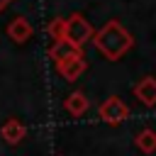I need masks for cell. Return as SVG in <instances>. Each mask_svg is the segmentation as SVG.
Instances as JSON below:
<instances>
[{
	"instance_id": "cell-1",
	"label": "cell",
	"mask_w": 156,
	"mask_h": 156,
	"mask_svg": "<svg viewBox=\"0 0 156 156\" xmlns=\"http://www.w3.org/2000/svg\"><path fill=\"white\" fill-rule=\"evenodd\" d=\"M93 44L95 49L107 58V61H117L122 58L129 49H132V34L117 22V20H110L105 27H100L95 34H93Z\"/></svg>"
},
{
	"instance_id": "cell-2",
	"label": "cell",
	"mask_w": 156,
	"mask_h": 156,
	"mask_svg": "<svg viewBox=\"0 0 156 156\" xmlns=\"http://www.w3.org/2000/svg\"><path fill=\"white\" fill-rule=\"evenodd\" d=\"M93 27H90V22L83 17V15H71V17H66V32H63V39H68V41H73L76 46H83L85 41H90L93 39Z\"/></svg>"
},
{
	"instance_id": "cell-3",
	"label": "cell",
	"mask_w": 156,
	"mask_h": 156,
	"mask_svg": "<svg viewBox=\"0 0 156 156\" xmlns=\"http://www.w3.org/2000/svg\"><path fill=\"white\" fill-rule=\"evenodd\" d=\"M98 112H100V119L107 122V124H119V122H124V119L129 117V107H127L124 100L117 98V95H110V98L100 105Z\"/></svg>"
},
{
	"instance_id": "cell-4",
	"label": "cell",
	"mask_w": 156,
	"mask_h": 156,
	"mask_svg": "<svg viewBox=\"0 0 156 156\" xmlns=\"http://www.w3.org/2000/svg\"><path fill=\"white\" fill-rule=\"evenodd\" d=\"M34 29H32V22L27 17H15L10 24H7V37L15 41V44H27L32 39Z\"/></svg>"
},
{
	"instance_id": "cell-5",
	"label": "cell",
	"mask_w": 156,
	"mask_h": 156,
	"mask_svg": "<svg viewBox=\"0 0 156 156\" xmlns=\"http://www.w3.org/2000/svg\"><path fill=\"white\" fill-rule=\"evenodd\" d=\"M80 54H83V46H76V44L68 41V39H56L54 46L49 49V56H51V61H56V63H61V61H66V58H71V56H80Z\"/></svg>"
},
{
	"instance_id": "cell-6",
	"label": "cell",
	"mask_w": 156,
	"mask_h": 156,
	"mask_svg": "<svg viewBox=\"0 0 156 156\" xmlns=\"http://www.w3.org/2000/svg\"><path fill=\"white\" fill-rule=\"evenodd\" d=\"M85 56L80 54V56H71V58H66V61H61V63H56V71L66 78V80H78V76L85 71Z\"/></svg>"
},
{
	"instance_id": "cell-7",
	"label": "cell",
	"mask_w": 156,
	"mask_h": 156,
	"mask_svg": "<svg viewBox=\"0 0 156 156\" xmlns=\"http://www.w3.org/2000/svg\"><path fill=\"white\" fill-rule=\"evenodd\" d=\"M134 95L144 102V105H156V78H151V76H146V78H141L136 85H134Z\"/></svg>"
},
{
	"instance_id": "cell-8",
	"label": "cell",
	"mask_w": 156,
	"mask_h": 156,
	"mask_svg": "<svg viewBox=\"0 0 156 156\" xmlns=\"http://www.w3.org/2000/svg\"><path fill=\"white\" fill-rule=\"evenodd\" d=\"M24 132H27V129H24V124H22L20 119H7V122L2 124V129H0V136H2L7 144L15 146V144H20V141L24 139Z\"/></svg>"
},
{
	"instance_id": "cell-9",
	"label": "cell",
	"mask_w": 156,
	"mask_h": 156,
	"mask_svg": "<svg viewBox=\"0 0 156 156\" xmlns=\"http://www.w3.org/2000/svg\"><path fill=\"white\" fill-rule=\"evenodd\" d=\"M63 107H66V112L68 115H73V117H80L88 107H90V100L83 95V93H71L66 100H63Z\"/></svg>"
},
{
	"instance_id": "cell-10",
	"label": "cell",
	"mask_w": 156,
	"mask_h": 156,
	"mask_svg": "<svg viewBox=\"0 0 156 156\" xmlns=\"http://www.w3.org/2000/svg\"><path fill=\"white\" fill-rule=\"evenodd\" d=\"M136 146L144 151V154H154L156 151V132L154 129H141L139 134H136Z\"/></svg>"
},
{
	"instance_id": "cell-11",
	"label": "cell",
	"mask_w": 156,
	"mask_h": 156,
	"mask_svg": "<svg viewBox=\"0 0 156 156\" xmlns=\"http://www.w3.org/2000/svg\"><path fill=\"white\" fill-rule=\"evenodd\" d=\"M46 32H49V37L56 41V39H63V32H66V17H56V20H51L49 24H46Z\"/></svg>"
},
{
	"instance_id": "cell-12",
	"label": "cell",
	"mask_w": 156,
	"mask_h": 156,
	"mask_svg": "<svg viewBox=\"0 0 156 156\" xmlns=\"http://www.w3.org/2000/svg\"><path fill=\"white\" fill-rule=\"evenodd\" d=\"M10 2H12V0H0V12H2V10H5V7L10 5Z\"/></svg>"
}]
</instances>
